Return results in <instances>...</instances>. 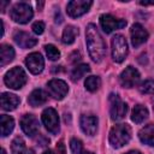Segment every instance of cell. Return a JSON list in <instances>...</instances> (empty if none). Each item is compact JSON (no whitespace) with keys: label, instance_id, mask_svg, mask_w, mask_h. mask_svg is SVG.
Listing matches in <instances>:
<instances>
[{"label":"cell","instance_id":"obj_12","mask_svg":"<svg viewBox=\"0 0 154 154\" xmlns=\"http://www.w3.org/2000/svg\"><path fill=\"white\" fill-rule=\"evenodd\" d=\"M25 65L28 67V70L34 73V75H38L42 72L43 67H45V60L42 58V55L37 52H34L31 54H29L25 59Z\"/></svg>","mask_w":154,"mask_h":154},{"label":"cell","instance_id":"obj_32","mask_svg":"<svg viewBox=\"0 0 154 154\" xmlns=\"http://www.w3.org/2000/svg\"><path fill=\"white\" fill-rule=\"evenodd\" d=\"M40 138H41V141L38 142V144H40L41 147H43V146H47V144L49 143V140H48V138H45L43 136H41Z\"/></svg>","mask_w":154,"mask_h":154},{"label":"cell","instance_id":"obj_39","mask_svg":"<svg viewBox=\"0 0 154 154\" xmlns=\"http://www.w3.org/2000/svg\"><path fill=\"white\" fill-rule=\"evenodd\" d=\"M83 154H94V153H91V152H85V153H83Z\"/></svg>","mask_w":154,"mask_h":154},{"label":"cell","instance_id":"obj_38","mask_svg":"<svg viewBox=\"0 0 154 154\" xmlns=\"http://www.w3.org/2000/svg\"><path fill=\"white\" fill-rule=\"evenodd\" d=\"M1 154H6V150H5V149H2V150H1Z\"/></svg>","mask_w":154,"mask_h":154},{"label":"cell","instance_id":"obj_30","mask_svg":"<svg viewBox=\"0 0 154 154\" xmlns=\"http://www.w3.org/2000/svg\"><path fill=\"white\" fill-rule=\"evenodd\" d=\"M31 29H32V31H34L35 34L41 35V34L45 31V23L41 22V20H37V22H35V23L32 24Z\"/></svg>","mask_w":154,"mask_h":154},{"label":"cell","instance_id":"obj_21","mask_svg":"<svg viewBox=\"0 0 154 154\" xmlns=\"http://www.w3.org/2000/svg\"><path fill=\"white\" fill-rule=\"evenodd\" d=\"M14 58V49L10 45H1L0 48V65L5 66L6 64L11 63Z\"/></svg>","mask_w":154,"mask_h":154},{"label":"cell","instance_id":"obj_23","mask_svg":"<svg viewBox=\"0 0 154 154\" xmlns=\"http://www.w3.org/2000/svg\"><path fill=\"white\" fill-rule=\"evenodd\" d=\"M78 35V29L73 25H67L64 31H63V36H61V41L65 45H71L75 42L76 36Z\"/></svg>","mask_w":154,"mask_h":154},{"label":"cell","instance_id":"obj_6","mask_svg":"<svg viewBox=\"0 0 154 154\" xmlns=\"http://www.w3.org/2000/svg\"><path fill=\"white\" fill-rule=\"evenodd\" d=\"M109 114L113 120H120L125 117L128 112V105L122 101V99L117 94H111L109 95Z\"/></svg>","mask_w":154,"mask_h":154},{"label":"cell","instance_id":"obj_5","mask_svg":"<svg viewBox=\"0 0 154 154\" xmlns=\"http://www.w3.org/2000/svg\"><path fill=\"white\" fill-rule=\"evenodd\" d=\"M112 58L116 63H122L128 55V43L124 36L114 35L112 37Z\"/></svg>","mask_w":154,"mask_h":154},{"label":"cell","instance_id":"obj_31","mask_svg":"<svg viewBox=\"0 0 154 154\" xmlns=\"http://www.w3.org/2000/svg\"><path fill=\"white\" fill-rule=\"evenodd\" d=\"M55 154H65V146H64L63 141H60L57 144V152H55Z\"/></svg>","mask_w":154,"mask_h":154},{"label":"cell","instance_id":"obj_19","mask_svg":"<svg viewBox=\"0 0 154 154\" xmlns=\"http://www.w3.org/2000/svg\"><path fill=\"white\" fill-rule=\"evenodd\" d=\"M138 137L144 144L154 146V124H148L142 128L138 132Z\"/></svg>","mask_w":154,"mask_h":154},{"label":"cell","instance_id":"obj_37","mask_svg":"<svg viewBox=\"0 0 154 154\" xmlns=\"http://www.w3.org/2000/svg\"><path fill=\"white\" fill-rule=\"evenodd\" d=\"M42 154H54V152H53V150H51V149H48V150H45Z\"/></svg>","mask_w":154,"mask_h":154},{"label":"cell","instance_id":"obj_11","mask_svg":"<svg viewBox=\"0 0 154 154\" xmlns=\"http://www.w3.org/2000/svg\"><path fill=\"white\" fill-rule=\"evenodd\" d=\"M119 81H120V84L124 88H132L140 81V72L134 66H128L120 73Z\"/></svg>","mask_w":154,"mask_h":154},{"label":"cell","instance_id":"obj_3","mask_svg":"<svg viewBox=\"0 0 154 154\" xmlns=\"http://www.w3.org/2000/svg\"><path fill=\"white\" fill-rule=\"evenodd\" d=\"M26 73L20 66H14L10 71H7L4 77L5 84L12 89H20L26 83Z\"/></svg>","mask_w":154,"mask_h":154},{"label":"cell","instance_id":"obj_14","mask_svg":"<svg viewBox=\"0 0 154 154\" xmlns=\"http://www.w3.org/2000/svg\"><path fill=\"white\" fill-rule=\"evenodd\" d=\"M130 35H131V43L134 47H138L141 46L143 42L147 41L148 38V32L147 30L138 23L134 24L131 26V30H130Z\"/></svg>","mask_w":154,"mask_h":154},{"label":"cell","instance_id":"obj_25","mask_svg":"<svg viewBox=\"0 0 154 154\" xmlns=\"http://www.w3.org/2000/svg\"><path fill=\"white\" fill-rule=\"evenodd\" d=\"M85 89L89 91H96L101 85V79L97 76H89L84 82Z\"/></svg>","mask_w":154,"mask_h":154},{"label":"cell","instance_id":"obj_24","mask_svg":"<svg viewBox=\"0 0 154 154\" xmlns=\"http://www.w3.org/2000/svg\"><path fill=\"white\" fill-rule=\"evenodd\" d=\"M90 71V67L89 65L87 64H81V65H77L73 67V70L71 71V79L73 82H77L78 79H81L85 73H88Z\"/></svg>","mask_w":154,"mask_h":154},{"label":"cell","instance_id":"obj_2","mask_svg":"<svg viewBox=\"0 0 154 154\" xmlns=\"http://www.w3.org/2000/svg\"><path fill=\"white\" fill-rule=\"evenodd\" d=\"M131 138V129L128 124L114 125L109 131V143L113 148H122Z\"/></svg>","mask_w":154,"mask_h":154},{"label":"cell","instance_id":"obj_13","mask_svg":"<svg viewBox=\"0 0 154 154\" xmlns=\"http://www.w3.org/2000/svg\"><path fill=\"white\" fill-rule=\"evenodd\" d=\"M20 128L28 136L32 137L38 132V120L32 114H24L20 119Z\"/></svg>","mask_w":154,"mask_h":154},{"label":"cell","instance_id":"obj_36","mask_svg":"<svg viewBox=\"0 0 154 154\" xmlns=\"http://www.w3.org/2000/svg\"><path fill=\"white\" fill-rule=\"evenodd\" d=\"M125 154H142V153L138 152V150H130V152H128V153H125Z\"/></svg>","mask_w":154,"mask_h":154},{"label":"cell","instance_id":"obj_34","mask_svg":"<svg viewBox=\"0 0 154 154\" xmlns=\"http://www.w3.org/2000/svg\"><path fill=\"white\" fill-rule=\"evenodd\" d=\"M138 4L143 6H148V5H154V1H140Z\"/></svg>","mask_w":154,"mask_h":154},{"label":"cell","instance_id":"obj_35","mask_svg":"<svg viewBox=\"0 0 154 154\" xmlns=\"http://www.w3.org/2000/svg\"><path fill=\"white\" fill-rule=\"evenodd\" d=\"M8 4H10L8 1H4V2H0V5H1V12H5V7H6Z\"/></svg>","mask_w":154,"mask_h":154},{"label":"cell","instance_id":"obj_26","mask_svg":"<svg viewBox=\"0 0 154 154\" xmlns=\"http://www.w3.org/2000/svg\"><path fill=\"white\" fill-rule=\"evenodd\" d=\"M138 90H140L141 94H154V79L143 81L140 84Z\"/></svg>","mask_w":154,"mask_h":154},{"label":"cell","instance_id":"obj_7","mask_svg":"<svg viewBox=\"0 0 154 154\" xmlns=\"http://www.w3.org/2000/svg\"><path fill=\"white\" fill-rule=\"evenodd\" d=\"M41 119L45 128L48 130V132H51L52 135H57L59 132V117L54 108L52 107L46 108L42 112Z\"/></svg>","mask_w":154,"mask_h":154},{"label":"cell","instance_id":"obj_20","mask_svg":"<svg viewBox=\"0 0 154 154\" xmlns=\"http://www.w3.org/2000/svg\"><path fill=\"white\" fill-rule=\"evenodd\" d=\"M0 125H1L0 126L1 128V136L6 137V136H8L12 132V130L14 128V120L10 116L1 114V117H0Z\"/></svg>","mask_w":154,"mask_h":154},{"label":"cell","instance_id":"obj_9","mask_svg":"<svg viewBox=\"0 0 154 154\" xmlns=\"http://www.w3.org/2000/svg\"><path fill=\"white\" fill-rule=\"evenodd\" d=\"M100 25L106 34H109L117 29L124 28L126 25V20L116 18L111 14H101L100 16Z\"/></svg>","mask_w":154,"mask_h":154},{"label":"cell","instance_id":"obj_40","mask_svg":"<svg viewBox=\"0 0 154 154\" xmlns=\"http://www.w3.org/2000/svg\"><path fill=\"white\" fill-rule=\"evenodd\" d=\"M153 109H154V106H153Z\"/></svg>","mask_w":154,"mask_h":154},{"label":"cell","instance_id":"obj_15","mask_svg":"<svg viewBox=\"0 0 154 154\" xmlns=\"http://www.w3.org/2000/svg\"><path fill=\"white\" fill-rule=\"evenodd\" d=\"M97 118L95 116H85L83 114L79 119V124L81 128L83 130L84 134L89 135V136H94L96 130H97Z\"/></svg>","mask_w":154,"mask_h":154},{"label":"cell","instance_id":"obj_28","mask_svg":"<svg viewBox=\"0 0 154 154\" xmlns=\"http://www.w3.org/2000/svg\"><path fill=\"white\" fill-rule=\"evenodd\" d=\"M45 49H46L47 57L51 60H58L60 58V52H59V49L55 46H53V45H46L45 46Z\"/></svg>","mask_w":154,"mask_h":154},{"label":"cell","instance_id":"obj_29","mask_svg":"<svg viewBox=\"0 0 154 154\" xmlns=\"http://www.w3.org/2000/svg\"><path fill=\"white\" fill-rule=\"evenodd\" d=\"M70 148L73 154H83V144H82V141L78 138H71Z\"/></svg>","mask_w":154,"mask_h":154},{"label":"cell","instance_id":"obj_4","mask_svg":"<svg viewBox=\"0 0 154 154\" xmlns=\"http://www.w3.org/2000/svg\"><path fill=\"white\" fill-rule=\"evenodd\" d=\"M10 16L16 23L25 24L32 18L34 12H32V8H31V6L29 4L18 2L12 7V10L10 12Z\"/></svg>","mask_w":154,"mask_h":154},{"label":"cell","instance_id":"obj_22","mask_svg":"<svg viewBox=\"0 0 154 154\" xmlns=\"http://www.w3.org/2000/svg\"><path fill=\"white\" fill-rule=\"evenodd\" d=\"M148 117V109L143 105H136L131 113V120L136 124H140L144 122Z\"/></svg>","mask_w":154,"mask_h":154},{"label":"cell","instance_id":"obj_1","mask_svg":"<svg viewBox=\"0 0 154 154\" xmlns=\"http://www.w3.org/2000/svg\"><path fill=\"white\" fill-rule=\"evenodd\" d=\"M85 42H87V47H88V52L90 58L95 61V63H100L106 53V46H105V41L101 37L96 25L94 24H89L85 29Z\"/></svg>","mask_w":154,"mask_h":154},{"label":"cell","instance_id":"obj_33","mask_svg":"<svg viewBox=\"0 0 154 154\" xmlns=\"http://www.w3.org/2000/svg\"><path fill=\"white\" fill-rule=\"evenodd\" d=\"M19 154H35V152H34V149H31V148H25V149H23Z\"/></svg>","mask_w":154,"mask_h":154},{"label":"cell","instance_id":"obj_10","mask_svg":"<svg viewBox=\"0 0 154 154\" xmlns=\"http://www.w3.org/2000/svg\"><path fill=\"white\" fill-rule=\"evenodd\" d=\"M93 5L91 1H87V0H72L69 1L66 5V11L67 14L72 18H77L81 17L82 14H84L85 12H88V10L90 8V6Z\"/></svg>","mask_w":154,"mask_h":154},{"label":"cell","instance_id":"obj_18","mask_svg":"<svg viewBox=\"0 0 154 154\" xmlns=\"http://www.w3.org/2000/svg\"><path fill=\"white\" fill-rule=\"evenodd\" d=\"M47 97H48V96H47V94H46L45 90H42V89H35V90H32L31 94L29 95L28 102H29L30 106L37 107V106H41V105L46 103Z\"/></svg>","mask_w":154,"mask_h":154},{"label":"cell","instance_id":"obj_8","mask_svg":"<svg viewBox=\"0 0 154 154\" xmlns=\"http://www.w3.org/2000/svg\"><path fill=\"white\" fill-rule=\"evenodd\" d=\"M47 90H48V94H49L53 99H55V100H61V99H64L65 95L67 94L69 87H67V84H66L65 81L54 78V79H51V81L47 83Z\"/></svg>","mask_w":154,"mask_h":154},{"label":"cell","instance_id":"obj_27","mask_svg":"<svg viewBox=\"0 0 154 154\" xmlns=\"http://www.w3.org/2000/svg\"><path fill=\"white\" fill-rule=\"evenodd\" d=\"M11 149H12V153L13 154H19L23 149H25V143H24V140L22 137H16L12 143H11Z\"/></svg>","mask_w":154,"mask_h":154},{"label":"cell","instance_id":"obj_16","mask_svg":"<svg viewBox=\"0 0 154 154\" xmlns=\"http://www.w3.org/2000/svg\"><path fill=\"white\" fill-rule=\"evenodd\" d=\"M13 40L22 48H31L37 43V38L25 31H16L13 35Z\"/></svg>","mask_w":154,"mask_h":154},{"label":"cell","instance_id":"obj_17","mask_svg":"<svg viewBox=\"0 0 154 154\" xmlns=\"http://www.w3.org/2000/svg\"><path fill=\"white\" fill-rule=\"evenodd\" d=\"M20 100L17 95L11 93H2L1 94V108L5 111H13L19 105Z\"/></svg>","mask_w":154,"mask_h":154}]
</instances>
